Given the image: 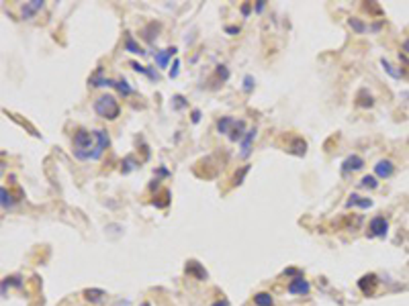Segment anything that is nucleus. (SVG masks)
I'll return each instance as SVG.
<instances>
[{"label": "nucleus", "mask_w": 409, "mask_h": 306, "mask_svg": "<svg viewBox=\"0 0 409 306\" xmlns=\"http://www.w3.org/2000/svg\"><path fill=\"white\" fill-rule=\"evenodd\" d=\"M74 157L78 161H99L102 157V153L99 151V143L94 131H86V129H78L74 133Z\"/></svg>", "instance_id": "obj_1"}, {"label": "nucleus", "mask_w": 409, "mask_h": 306, "mask_svg": "<svg viewBox=\"0 0 409 306\" xmlns=\"http://www.w3.org/2000/svg\"><path fill=\"white\" fill-rule=\"evenodd\" d=\"M92 108H94V113H97L101 119H104V121H115L121 115L119 100L115 98L113 94H102V96H99V98L94 100Z\"/></svg>", "instance_id": "obj_2"}, {"label": "nucleus", "mask_w": 409, "mask_h": 306, "mask_svg": "<svg viewBox=\"0 0 409 306\" xmlns=\"http://www.w3.org/2000/svg\"><path fill=\"white\" fill-rule=\"evenodd\" d=\"M387 233H389V220L383 214L373 216L371 222H368V233H366L368 237L371 239H385Z\"/></svg>", "instance_id": "obj_3"}, {"label": "nucleus", "mask_w": 409, "mask_h": 306, "mask_svg": "<svg viewBox=\"0 0 409 306\" xmlns=\"http://www.w3.org/2000/svg\"><path fill=\"white\" fill-rule=\"evenodd\" d=\"M286 292L293 294V296H307L311 292V284H309V280H305V275H299V277H293V280L289 282Z\"/></svg>", "instance_id": "obj_4"}, {"label": "nucleus", "mask_w": 409, "mask_h": 306, "mask_svg": "<svg viewBox=\"0 0 409 306\" xmlns=\"http://www.w3.org/2000/svg\"><path fill=\"white\" fill-rule=\"evenodd\" d=\"M364 168V159L358 155V153H352V155H348L342 165H340V172H342V176H348V174H354V172H360Z\"/></svg>", "instance_id": "obj_5"}, {"label": "nucleus", "mask_w": 409, "mask_h": 306, "mask_svg": "<svg viewBox=\"0 0 409 306\" xmlns=\"http://www.w3.org/2000/svg\"><path fill=\"white\" fill-rule=\"evenodd\" d=\"M184 274H186V275H190V277H193V280H197V282H204V280L209 277L207 270H204L197 259H188V261H186V266H184Z\"/></svg>", "instance_id": "obj_6"}, {"label": "nucleus", "mask_w": 409, "mask_h": 306, "mask_svg": "<svg viewBox=\"0 0 409 306\" xmlns=\"http://www.w3.org/2000/svg\"><path fill=\"white\" fill-rule=\"evenodd\" d=\"M256 135H258V129L256 127H252V129H248V133L243 135V139L239 141V157L241 159H248L250 155H252V145H254V141H256Z\"/></svg>", "instance_id": "obj_7"}, {"label": "nucleus", "mask_w": 409, "mask_h": 306, "mask_svg": "<svg viewBox=\"0 0 409 306\" xmlns=\"http://www.w3.org/2000/svg\"><path fill=\"white\" fill-rule=\"evenodd\" d=\"M378 275L376 274H364L360 280H358V288H360V292L362 294H366V296H373L375 294V290H376V286H378Z\"/></svg>", "instance_id": "obj_8"}, {"label": "nucleus", "mask_w": 409, "mask_h": 306, "mask_svg": "<svg viewBox=\"0 0 409 306\" xmlns=\"http://www.w3.org/2000/svg\"><path fill=\"white\" fill-rule=\"evenodd\" d=\"M43 6H45L43 0H31V2H25L21 6V19L23 21H31L37 12L43 10Z\"/></svg>", "instance_id": "obj_9"}, {"label": "nucleus", "mask_w": 409, "mask_h": 306, "mask_svg": "<svg viewBox=\"0 0 409 306\" xmlns=\"http://www.w3.org/2000/svg\"><path fill=\"white\" fill-rule=\"evenodd\" d=\"M176 53H178V47H166V49H162V51H156L154 53V60H156V65L160 67V69H166L168 67V63H170V60L172 58H176Z\"/></svg>", "instance_id": "obj_10"}, {"label": "nucleus", "mask_w": 409, "mask_h": 306, "mask_svg": "<svg viewBox=\"0 0 409 306\" xmlns=\"http://www.w3.org/2000/svg\"><path fill=\"white\" fill-rule=\"evenodd\" d=\"M88 84L94 86V88H115V80L113 78H106L104 72H102V67H97V72H94L90 78H88Z\"/></svg>", "instance_id": "obj_11"}, {"label": "nucleus", "mask_w": 409, "mask_h": 306, "mask_svg": "<svg viewBox=\"0 0 409 306\" xmlns=\"http://www.w3.org/2000/svg\"><path fill=\"white\" fill-rule=\"evenodd\" d=\"M395 174V163L391 159H378L375 163V176L378 180H389Z\"/></svg>", "instance_id": "obj_12"}, {"label": "nucleus", "mask_w": 409, "mask_h": 306, "mask_svg": "<svg viewBox=\"0 0 409 306\" xmlns=\"http://www.w3.org/2000/svg\"><path fill=\"white\" fill-rule=\"evenodd\" d=\"M354 206H358V208H362V211H366V208L373 206V198H364V196H360V194L352 192L348 196V200H346V208H354Z\"/></svg>", "instance_id": "obj_13"}, {"label": "nucleus", "mask_w": 409, "mask_h": 306, "mask_svg": "<svg viewBox=\"0 0 409 306\" xmlns=\"http://www.w3.org/2000/svg\"><path fill=\"white\" fill-rule=\"evenodd\" d=\"M248 133V127H245V121L243 119H239V121H236V124H234V129H231V133L227 135V139L231 143H238V141H241L243 139V135Z\"/></svg>", "instance_id": "obj_14"}, {"label": "nucleus", "mask_w": 409, "mask_h": 306, "mask_svg": "<svg viewBox=\"0 0 409 306\" xmlns=\"http://www.w3.org/2000/svg\"><path fill=\"white\" fill-rule=\"evenodd\" d=\"M82 296H84V300H86V302H90V304H99V302H102V300H104L106 292H104V290H101V288H86L84 292H82Z\"/></svg>", "instance_id": "obj_15"}, {"label": "nucleus", "mask_w": 409, "mask_h": 306, "mask_svg": "<svg viewBox=\"0 0 409 306\" xmlns=\"http://www.w3.org/2000/svg\"><path fill=\"white\" fill-rule=\"evenodd\" d=\"M123 49L129 51V53H135V55H145L147 51L137 43V41L133 39L131 33H125V41H123Z\"/></svg>", "instance_id": "obj_16"}, {"label": "nucleus", "mask_w": 409, "mask_h": 306, "mask_svg": "<svg viewBox=\"0 0 409 306\" xmlns=\"http://www.w3.org/2000/svg\"><path fill=\"white\" fill-rule=\"evenodd\" d=\"M234 124H236L234 117H221V119H217L215 129H217V133H219V135H229L231 129H234Z\"/></svg>", "instance_id": "obj_17"}, {"label": "nucleus", "mask_w": 409, "mask_h": 306, "mask_svg": "<svg viewBox=\"0 0 409 306\" xmlns=\"http://www.w3.org/2000/svg\"><path fill=\"white\" fill-rule=\"evenodd\" d=\"M129 65L133 67V72H137V74H143V76H147L152 82H158L160 80V74L158 72H154V69H149L147 65H141L139 61H129Z\"/></svg>", "instance_id": "obj_18"}, {"label": "nucleus", "mask_w": 409, "mask_h": 306, "mask_svg": "<svg viewBox=\"0 0 409 306\" xmlns=\"http://www.w3.org/2000/svg\"><path fill=\"white\" fill-rule=\"evenodd\" d=\"M289 153L291 155H297V157H303L307 153V143L303 141L301 137H295L291 141V147H289Z\"/></svg>", "instance_id": "obj_19"}, {"label": "nucleus", "mask_w": 409, "mask_h": 306, "mask_svg": "<svg viewBox=\"0 0 409 306\" xmlns=\"http://www.w3.org/2000/svg\"><path fill=\"white\" fill-rule=\"evenodd\" d=\"M380 65H383V69H385V72H387L391 78H395V80H401V78H405V76H407V74L403 72L401 67L397 69V67H395V65H393L389 60H385V58H380Z\"/></svg>", "instance_id": "obj_20"}, {"label": "nucleus", "mask_w": 409, "mask_h": 306, "mask_svg": "<svg viewBox=\"0 0 409 306\" xmlns=\"http://www.w3.org/2000/svg\"><path fill=\"white\" fill-rule=\"evenodd\" d=\"M356 106H360V108H373L375 106L373 94H368L364 88L358 90V94H356Z\"/></svg>", "instance_id": "obj_21"}, {"label": "nucleus", "mask_w": 409, "mask_h": 306, "mask_svg": "<svg viewBox=\"0 0 409 306\" xmlns=\"http://www.w3.org/2000/svg\"><path fill=\"white\" fill-rule=\"evenodd\" d=\"M160 29H162V25L154 21V23H149V25L145 27V29L141 31V35H143V39L147 41V43H154V39L158 37V33H160Z\"/></svg>", "instance_id": "obj_22"}, {"label": "nucleus", "mask_w": 409, "mask_h": 306, "mask_svg": "<svg viewBox=\"0 0 409 306\" xmlns=\"http://www.w3.org/2000/svg\"><path fill=\"white\" fill-rule=\"evenodd\" d=\"M15 200L17 198H12V194L6 190V186L0 188V204H2V211H8V208L15 206Z\"/></svg>", "instance_id": "obj_23"}, {"label": "nucleus", "mask_w": 409, "mask_h": 306, "mask_svg": "<svg viewBox=\"0 0 409 306\" xmlns=\"http://www.w3.org/2000/svg\"><path fill=\"white\" fill-rule=\"evenodd\" d=\"M254 304L256 306H274V298L270 292H258L254 294Z\"/></svg>", "instance_id": "obj_24"}, {"label": "nucleus", "mask_w": 409, "mask_h": 306, "mask_svg": "<svg viewBox=\"0 0 409 306\" xmlns=\"http://www.w3.org/2000/svg\"><path fill=\"white\" fill-rule=\"evenodd\" d=\"M139 165V161L135 159V155H127V157H123V161H121V174H131L135 168Z\"/></svg>", "instance_id": "obj_25"}, {"label": "nucleus", "mask_w": 409, "mask_h": 306, "mask_svg": "<svg viewBox=\"0 0 409 306\" xmlns=\"http://www.w3.org/2000/svg\"><path fill=\"white\" fill-rule=\"evenodd\" d=\"M358 186H360V188H366V190H376V188H378V178H376L375 174H371V176H362V180L358 182Z\"/></svg>", "instance_id": "obj_26"}, {"label": "nucleus", "mask_w": 409, "mask_h": 306, "mask_svg": "<svg viewBox=\"0 0 409 306\" xmlns=\"http://www.w3.org/2000/svg\"><path fill=\"white\" fill-rule=\"evenodd\" d=\"M115 88L119 90V94H121V96H125V98H127V96H131V94L135 92V90L129 86V82H127L125 78H121V80H115Z\"/></svg>", "instance_id": "obj_27"}, {"label": "nucleus", "mask_w": 409, "mask_h": 306, "mask_svg": "<svg viewBox=\"0 0 409 306\" xmlns=\"http://www.w3.org/2000/svg\"><path fill=\"white\" fill-rule=\"evenodd\" d=\"M248 172H250V163L241 165V168H239V172H236L234 180H231V186H241V184H243V178L248 176Z\"/></svg>", "instance_id": "obj_28"}, {"label": "nucleus", "mask_w": 409, "mask_h": 306, "mask_svg": "<svg viewBox=\"0 0 409 306\" xmlns=\"http://www.w3.org/2000/svg\"><path fill=\"white\" fill-rule=\"evenodd\" d=\"M348 25H350V29H352L354 33H358V35H362V33H366V31H368V27H366L360 19H356V17L348 19Z\"/></svg>", "instance_id": "obj_29"}, {"label": "nucleus", "mask_w": 409, "mask_h": 306, "mask_svg": "<svg viewBox=\"0 0 409 306\" xmlns=\"http://www.w3.org/2000/svg\"><path fill=\"white\" fill-rule=\"evenodd\" d=\"M241 90L245 92V94H252L254 92V86H256V80H254V76H250V74H245L243 76V82H241Z\"/></svg>", "instance_id": "obj_30"}, {"label": "nucleus", "mask_w": 409, "mask_h": 306, "mask_svg": "<svg viewBox=\"0 0 409 306\" xmlns=\"http://www.w3.org/2000/svg\"><path fill=\"white\" fill-rule=\"evenodd\" d=\"M184 106H186V98H184V96L182 94H174L172 96V108L174 110H182Z\"/></svg>", "instance_id": "obj_31"}, {"label": "nucleus", "mask_w": 409, "mask_h": 306, "mask_svg": "<svg viewBox=\"0 0 409 306\" xmlns=\"http://www.w3.org/2000/svg\"><path fill=\"white\" fill-rule=\"evenodd\" d=\"M160 198H162V200L154 202V206H158V208H166V206L170 204V192H168V190H162V194H160Z\"/></svg>", "instance_id": "obj_32"}, {"label": "nucleus", "mask_w": 409, "mask_h": 306, "mask_svg": "<svg viewBox=\"0 0 409 306\" xmlns=\"http://www.w3.org/2000/svg\"><path fill=\"white\" fill-rule=\"evenodd\" d=\"M217 78H221V82H227L229 80V69L225 63H219L217 65Z\"/></svg>", "instance_id": "obj_33"}, {"label": "nucleus", "mask_w": 409, "mask_h": 306, "mask_svg": "<svg viewBox=\"0 0 409 306\" xmlns=\"http://www.w3.org/2000/svg\"><path fill=\"white\" fill-rule=\"evenodd\" d=\"M178 72H180V60H174L172 67H170V80H176L178 78Z\"/></svg>", "instance_id": "obj_34"}, {"label": "nucleus", "mask_w": 409, "mask_h": 306, "mask_svg": "<svg viewBox=\"0 0 409 306\" xmlns=\"http://www.w3.org/2000/svg\"><path fill=\"white\" fill-rule=\"evenodd\" d=\"M6 277H8L10 286H15V288H23V277H21V275H6Z\"/></svg>", "instance_id": "obj_35"}, {"label": "nucleus", "mask_w": 409, "mask_h": 306, "mask_svg": "<svg viewBox=\"0 0 409 306\" xmlns=\"http://www.w3.org/2000/svg\"><path fill=\"white\" fill-rule=\"evenodd\" d=\"M284 275H291V280H293V277L303 275V272L299 270V268H286V270H284Z\"/></svg>", "instance_id": "obj_36"}, {"label": "nucleus", "mask_w": 409, "mask_h": 306, "mask_svg": "<svg viewBox=\"0 0 409 306\" xmlns=\"http://www.w3.org/2000/svg\"><path fill=\"white\" fill-rule=\"evenodd\" d=\"M252 8H254V4H252V2H243V4H241V8H239V10H241V17H250Z\"/></svg>", "instance_id": "obj_37"}, {"label": "nucleus", "mask_w": 409, "mask_h": 306, "mask_svg": "<svg viewBox=\"0 0 409 306\" xmlns=\"http://www.w3.org/2000/svg\"><path fill=\"white\" fill-rule=\"evenodd\" d=\"M201 117H203V115H201V110H199V108H193V110H190V121H193L195 124L201 122Z\"/></svg>", "instance_id": "obj_38"}, {"label": "nucleus", "mask_w": 409, "mask_h": 306, "mask_svg": "<svg viewBox=\"0 0 409 306\" xmlns=\"http://www.w3.org/2000/svg\"><path fill=\"white\" fill-rule=\"evenodd\" d=\"M362 8L368 10V12H376V15H380V6L378 4H371V2H368V4H362Z\"/></svg>", "instance_id": "obj_39"}, {"label": "nucleus", "mask_w": 409, "mask_h": 306, "mask_svg": "<svg viewBox=\"0 0 409 306\" xmlns=\"http://www.w3.org/2000/svg\"><path fill=\"white\" fill-rule=\"evenodd\" d=\"M225 33L227 35H238L239 33V27L238 25H229V27H225Z\"/></svg>", "instance_id": "obj_40"}, {"label": "nucleus", "mask_w": 409, "mask_h": 306, "mask_svg": "<svg viewBox=\"0 0 409 306\" xmlns=\"http://www.w3.org/2000/svg\"><path fill=\"white\" fill-rule=\"evenodd\" d=\"M10 288V282H8V277H4L2 280V286H0V290H2V298H6V290Z\"/></svg>", "instance_id": "obj_41"}, {"label": "nucleus", "mask_w": 409, "mask_h": 306, "mask_svg": "<svg viewBox=\"0 0 409 306\" xmlns=\"http://www.w3.org/2000/svg\"><path fill=\"white\" fill-rule=\"evenodd\" d=\"M264 8H266V2H264V0H260V2H256V4H254V10H256V12H262Z\"/></svg>", "instance_id": "obj_42"}, {"label": "nucleus", "mask_w": 409, "mask_h": 306, "mask_svg": "<svg viewBox=\"0 0 409 306\" xmlns=\"http://www.w3.org/2000/svg\"><path fill=\"white\" fill-rule=\"evenodd\" d=\"M158 176H162V178H168V176H170V172H168L166 168H164V165H160V168H158Z\"/></svg>", "instance_id": "obj_43"}, {"label": "nucleus", "mask_w": 409, "mask_h": 306, "mask_svg": "<svg viewBox=\"0 0 409 306\" xmlns=\"http://www.w3.org/2000/svg\"><path fill=\"white\" fill-rule=\"evenodd\" d=\"M160 188V178H156L152 184H149V190H158Z\"/></svg>", "instance_id": "obj_44"}, {"label": "nucleus", "mask_w": 409, "mask_h": 306, "mask_svg": "<svg viewBox=\"0 0 409 306\" xmlns=\"http://www.w3.org/2000/svg\"><path fill=\"white\" fill-rule=\"evenodd\" d=\"M403 51H405V55H407V58H409V37H407V39L403 41Z\"/></svg>", "instance_id": "obj_45"}, {"label": "nucleus", "mask_w": 409, "mask_h": 306, "mask_svg": "<svg viewBox=\"0 0 409 306\" xmlns=\"http://www.w3.org/2000/svg\"><path fill=\"white\" fill-rule=\"evenodd\" d=\"M211 306H229V302L227 300H215Z\"/></svg>", "instance_id": "obj_46"}, {"label": "nucleus", "mask_w": 409, "mask_h": 306, "mask_svg": "<svg viewBox=\"0 0 409 306\" xmlns=\"http://www.w3.org/2000/svg\"><path fill=\"white\" fill-rule=\"evenodd\" d=\"M117 306H129V300H125V302H119Z\"/></svg>", "instance_id": "obj_47"}, {"label": "nucleus", "mask_w": 409, "mask_h": 306, "mask_svg": "<svg viewBox=\"0 0 409 306\" xmlns=\"http://www.w3.org/2000/svg\"><path fill=\"white\" fill-rule=\"evenodd\" d=\"M139 306H152V304H149V302H147V300H145V302H141V304H139Z\"/></svg>", "instance_id": "obj_48"}]
</instances>
